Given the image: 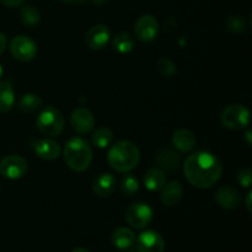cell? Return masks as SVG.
I'll return each mask as SVG.
<instances>
[{
	"mask_svg": "<svg viewBox=\"0 0 252 252\" xmlns=\"http://www.w3.org/2000/svg\"><path fill=\"white\" fill-rule=\"evenodd\" d=\"M186 180L197 189H209L218 182L223 172V164L216 155L198 152L189 155L184 164Z\"/></svg>",
	"mask_w": 252,
	"mask_h": 252,
	"instance_id": "cell-1",
	"label": "cell"
},
{
	"mask_svg": "<svg viewBox=\"0 0 252 252\" xmlns=\"http://www.w3.org/2000/svg\"><path fill=\"white\" fill-rule=\"evenodd\" d=\"M107 160L110 166L117 172H128L139 164L140 153L134 143L121 140L111 147Z\"/></svg>",
	"mask_w": 252,
	"mask_h": 252,
	"instance_id": "cell-2",
	"label": "cell"
},
{
	"mask_svg": "<svg viewBox=\"0 0 252 252\" xmlns=\"http://www.w3.org/2000/svg\"><path fill=\"white\" fill-rule=\"evenodd\" d=\"M64 161L73 171L83 172L88 170L93 161L90 144L81 138H71L64 147Z\"/></svg>",
	"mask_w": 252,
	"mask_h": 252,
	"instance_id": "cell-3",
	"label": "cell"
},
{
	"mask_svg": "<svg viewBox=\"0 0 252 252\" xmlns=\"http://www.w3.org/2000/svg\"><path fill=\"white\" fill-rule=\"evenodd\" d=\"M36 126L42 134L58 137L64 130V117L57 108L47 106L36 118Z\"/></svg>",
	"mask_w": 252,
	"mask_h": 252,
	"instance_id": "cell-4",
	"label": "cell"
},
{
	"mask_svg": "<svg viewBox=\"0 0 252 252\" xmlns=\"http://www.w3.org/2000/svg\"><path fill=\"white\" fill-rule=\"evenodd\" d=\"M220 122L228 129H244L250 125V111L241 105H229L221 112Z\"/></svg>",
	"mask_w": 252,
	"mask_h": 252,
	"instance_id": "cell-5",
	"label": "cell"
},
{
	"mask_svg": "<svg viewBox=\"0 0 252 252\" xmlns=\"http://www.w3.org/2000/svg\"><path fill=\"white\" fill-rule=\"evenodd\" d=\"M126 220L132 228L144 229L152 223L153 220V209L147 203L135 202L128 206L126 209Z\"/></svg>",
	"mask_w": 252,
	"mask_h": 252,
	"instance_id": "cell-6",
	"label": "cell"
},
{
	"mask_svg": "<svg viewBox=\"0 0 252 252\" xmlns=\"http://www.w3.org/2000/svg\"><path fill=\"white\" fill-rule=\"evenodd\" d=\"M11 54L21 62H30L37 56V44L27 36H16L10 43Z\"/></svg>",
	"mask_w": 252,
	"mask_h": 252,
	"instance_id": "cell-7",
	"label": "cell"
},
{
	"mask_svg": "<svg viewBox=\"0 0 252 252\" xmlns=\"http://www.w3.org/2000/svg\"><path fill=\"white\" fill-rule=\"evenodd\" d=\"M26 172L27 161L20 155H7L0 161V174L6 179H21Z\"/></svg>",
	"mask_w": 252,
	"mask_h": 252,
	"instance_id": "cell-8",
	"label": "cell"
},
{
	"mask_svg": "<svg viewBox=\"0 0 252 252\" xmlns=\"http://www.w3.org/2000/svg\"><path fill=\"white\" fill-rule=\"evenodd\" d=\"M138 252H164L165 241L158 231L147 230L135 239Z\"/></svg>",
	"mask_w": 252,
	"mask_h": 252,
	"instance_id": "cell-9",
	"label": "cell"
},
{
	"mask_svg": "<svg viewBox=\"0 0 252 252\" xmlns=\"http://www.w3.org/2000/svg\"><path fill=\"white\" fill-rule=\"evenodd\" d=\"M135 36L142 42H152L157 38L159 24L153 15H143L137 20L134 26Z\"/></svg>",
	"mask_w": 252,
	"mask_h": 252,
	"instance_id": "cell-10",
	"label": "cell"
},
{
	"mask_svg": "<svg viewBox=\"0 0 252 252\" xmlns=\"http://www.w3.org/2000/svg\"><path fill=\"white\" fill-rule=\"evenodd\" d=\"M70 123L74 130L80 134H88L95 128V117L85 107H79L71 112Z\"/></svg>",
	"mask_w": 252,
	"mask_h": 252,
	"instance_id": "cell-11",
	"label": "cell"
},
{
	"mask_svg": "<svg viewBox=\"0 0 252 252\" xmlns=\"http://www.w3.org/2000/svg\"><path fill=\"white\" fill-rule=\"evenodd\" d=\"M111 38V31L105 25L91 27L85 36V43L93 51H101L107 46Z\"/></svg>",
	"mask_w": 252,
	"mask_h": 252,
	"instance_id": "cell-12",
	"label": "cell"
},
{
	"mask_svg": "<svg viewBox=\"0 0 252 252\" xmlns=\"http://www.w3.org/2000/svg\"><path fill=\"white\" fill-rule=\"evenodd\" d=\"M155 162L161 171H176L181 165V157L179 153L170 148H162L155 155Z\"/></svg>",
	"mask_w": 252,
	"mask_h": 252,
	"instance_id": "cell-13",
	"label": "cell"
},
{
	"mask_svg": "<svg viewBox=\"0 0 252 252\" xmlns=\"http://www.w3.org/2000/svg\"><path fill=\"white\" fill-rule=\"evenodd\" d=\"M32 149L44 160H54L61 155V147L52 139H34L31 142Z\"/></svg>",
	"mask_w": 252,
	"mask_h": 252,
	"instance_id": "cell-14",
	"label": "cell"
},
{
	"mask_svg": "<svg viewBox=\"0 0 252 252\" xmlns=\"http://www.w3.org/2000/svg\"><path fill=\"white\" fill-rule=\"evenodd\" d=\"M216 202L224 209H235L240 206L241 196L234 187L223 186L216 192Z\"/></svg>",
	"mask_w": 252,
	"mask_h": 252,
	"instance_id": "cell-15",
	"label": "cell"
},
{
	"mask_svg": "<svg viewBox=\"0 0 252 252\" xmlns=\"http://www.w3.org/2000/svg\"><path fill=\"white\" fill-rule=\"evenodd\" d=\"M160 191H161V194H160L161 203L166 207L176 206L184 196V187H182L181 182L177 180L165 184Z\"/></svg>",
	"mask_w": 252,
	"mask_h": 252,
	"instance_id": "cell-16",
	"label": "cell"
},
{
	"mask_svg": "<svg viewBox=\"0 0 252 252\" xmlns=\"http://www.w3.org/2000/svg\"><path fill=\"white\" fill-rule=\"evenodd\" d=\"M116 189V179L111 174H100L93 184V191L98 197H107Z\"/></svg>",
	"mask_w": 252,
	"mask_h": 252,
	"instance_id": "cell-17",
	"label": "cell"
},
{
	"mask_svg": "<svg viewBox=\"0 0 252 252\" xmlns=\"http://www.w3.org/2000/svg\"><path fill=\"white\" fill-rule=\"evenodd\" d=\"M171 142L174 148L180 152H191L197 145V139L192 132L187 129H179L172 134Z\"/></svg>",
	"mask_w": 252,
	"mask_h": 252,
	"instance_id": "cell-18",
	"label": "cell"
},
{
	"mask_svg": "<svg viewBox=\"0 0 252 252\" xmlns=\"http://www.w3.org/2000/svg\"><path fill=\"white\" fill-rule=\"evenodd\" d=\"M111 243L118 250H128V249L133 248V245L135 244V235L130 229L117 228L112 233Z\"/></svg>",
	"mask_w": 252,
	"mask_h": 252,
	"instance_id": "cell-19",
	"label": "cell"
},
{
	"mask_svg": "<svg viewBox=\"0 0 252 252\" xmlns=\"http://www.w3.org/2000/svg\"><path fill=\"white\" fill-rule=\"evenodd\" d=\"M166 184L165 172L160 169H150L144 175V186L152 192L160 191Z\"/></svg>",
	"mask_w": 252,
	"mask_h": 252,
	"instance_id": "cell-20",
	"label": "cell"
},
{
	"mask_svg": "<svg viewBox=\"0 0 252 252\" xmlns=\"http://www.w3.org/2000/svg\"><path fill=\"white\" fill-rule=\"evenodd\" d=\"M15 105L14 88L9 81H0V112H9Z\"/></svg>",
	"mask_w": 252,
	"mask_h": 252,
	"instance_id": "cell-21",
	"label": "cell"
},
{
	"mask_svg": "<svg viewBox=\"0 0 252 252\" xmlns=\"http://www.w3.org/2000/svg\"><path fill=\"white\" fill-rule=\"evenodd\" d=\"M134 39H133V37L130 36L129 33H127V32H121V33L116 34V36L113 37L112 47L117 53H129V52H132L133 49H134Z\"/></svg>",
	"mask_w": 252,
	"mask_h": 252,
	"instance_id": "cell-22",
	"label": "cell"
},
{
	"mask_svg": "<svg viewBox=\"0 0 252 252\" xmlns=\"http://www.w3.org/2000/svg\"><path fill=\"white\" fill-rule=\"evenodd\" d=\"M43 103L42 98L38 95L34 94H25L20 97L19 102H17V108L21 111L22 113H32L34 111L39 110Z\"/></svg>",
	"mask_w": 252,
	"mask_h": 252,
	"instance_id": "cell-23",
	"label": "cell"
},
{
	"mask_svg": "<svg viewBox=\"0 0 252 252\" xmlns=\"http://www.w3.org/2000/svg\"><path fill=\"white\" fill-rule=\"evenodd\" d=\"M91 140H93V144L95 145L96 148L105 149V148L110 147V145L112 144L113 133L110 128H106V127L97 128V129L94 132Z\"/></svg>",
	"mask_w": 252,
	"mask_h": 252,
	"instance_id": "cell-24",
	"label": "cell"
},
{
	"mask_svg": "<svg viewBox=\"0 0 252 252\" xmlns=\"http://www.w3.org/2000/svg\"><path fill=\"white\" fill-rule=\"evenodd\" d=\"M21 22L27 27H36L41 21V14L33 6H25L20 11Z\"/></svg>",
	"mask_w": 252,
	"mask_h": 252,
	"instance_id": "cell-25",
	"label": "cell"
},
{
	"mask_svg": "<svg viewBox=\"0 0 252 252\" xmlns=\"http://www.w3.org/2000/svg\"><path fill=\"white\" fill-rule=\"evenodd\" d=\"M139 189V182H138L137 177L133 176L132 174L125 175L121 180V191L126 196H133Z\"/></svg>",
	"mask_w": 252,
	"mask_h": 252,
	"instance_id": "cell-26",
	"label": "cell"
},
{
	"mask_svg": "<svg viewBox=\"0 0 252 252\" xmlns=\"http://www.w3.org/2000/svg\"><path fill=\"white\" fill-rule=\"evenodd\" d=\"M226 29L228 31H230L231 33H235V34H241L246 31V22L245 20L243 19L241 16H230L228 20H226V24H225Z\"/></svg>",
	"mask_w": 252,
	"mask_h": 252,
	"instance_id": "cell-27",
	"label": "cell"
},
{
	"mask_svg": "<svg viewBox=\"0 0 252 252\" xmlns=\"http://www.w3.org/2000/svg\"><path fill=\"white\" fill-rule=\"evenodd\" d=\"M157 69L161 75L172 76L176 73V65L169 58H160L157 62Z\"/></svg>",
	"mask_w": 252,
	"mask_h": 252,
	"instance_id": "cell-28",
	"label": "cell"
},
{
	"mask_svg": "<svg viewBox=\"0 0 252 252\" xmlns=\"http://www.w3.org/2000/svg\"><path fill=\"white\" fill-rule=\"evenodd\" d=\"M238 182L243 187H246V189H249V187L251 186V184H252V171L250 169H249V167H246V169H243V170H240V171H239Z\"/></svg>",
	"mask_w": 252,
	"mask_h": 252,
	"instance_id": "cell-29",
	"label": "cell"
},
{
	"mask_svg": "<svg viewBox=\"0 0 252 252\" xmlns=\"http://www.w3.org/2000/svg\"><path fill=\"white\" fill-rule=\"evenodd\" d=\"M25 2V0H0V4L5 5L7 7H16L20 6Z\"/></svg>",
	"mask_w": 252,
	"mask_h": 252,
	"instance_id": "cell-30",
	"label": "cell"
},
{
	"mask_svg": "<svg viewBox=\"0 0 252 252\" xmlns=\"http://www.w3.org/2000/svg\"><path fill=\"white\" fill-rule=\"evenodd\" d=\"M6 46H7L6 36H5L2 32H0V56H1V54L5 52V49H6Z\"/></svg>",
	"mask_w": 252,
	"mask_h": 252,
	"instance_id": "cell-31",
	"label": "cell"
},
{
	"mask_svg": "<svg viewBox=\"0 0 252 252\" xmlns=\"http://www.w3.org/2000/svg\"><path fill=\"white\" fill-rule=\"evenodd\" d=\"M251 196H252V192L249 191L248 194H246V198H245L246 208H248L249 213H252V208H251Z\"/></svg>",
	"mask_w": 252,
	"mask_h": 252,
	"instance_id": "cell-32",
	"label": "cell"
},
{
	"mask_svg": "<svg viewBox=\"0 0 252 252\" xmlns=\"http://www.w3.org/2000/svg\"><path fill=\"white\" fill-rule=\"evenodd\" d=\"M251 130H248V132L245 133V139H246V143H248V145L250 147V145L252 144V139H251Z\"/></svg>",
	"mask_w": 252,
	"mask_h": 252,
	"instance_id": "cell-33",
	"label": "cell"
},
{
	"mask_svg": "<svg viewBox=\"0 0 252 252\" xmlns=\"http://www.w3.org/2000/svg\"><path fill=\"white\" fill-rule=\"evenodd\" d=\"M90 1L94 2L95 5H97V6H102V5H105L108 0H90Z\"/></svg>",
	"mask_w": 252,
	"mask_h": 252,
	"instance_id": "cell-34",
	"label": "cell"
},
{
	"mask_svg": "<svg viewBox=\"0 0 252 252\" xmlns=\"http://www.w3.org/2000/svg\"><path fill=\"white\" fill-rule=\"evenodd\" d=\"M61 1L63 2V4L70 5V4H75V2H80L83 1V0H61Z\"/></svg>",
	"mask_w": 252,
	"mask_h": 252,
	"instance_id": "cell-35",
	"label": "cell"
},
{
	"mask_svg": "<svg viewBox=\"0 0 252 252\" xmlns=\"http://www.w3.org/2000/svg\"><path fill=\"white\" fill-rule=\"evenodd\" d=\"M71 252H91V251H89L88 249H84V248H78V249H74L73 251Z\"/></svg>",
	"mask_w": 252,
	"mask_h": 252,
	"instance_id": "cell-36",
	"label": "cell"
},
{
	"mask_svg": "<svg viewBox=\"0 0 252 252\" xmlns=\"http://www.w3.org/2000/svg\"><path fill=\"white\" fill-rule=\"evenodd\" d=\"M2 74H4V69H2L1 64H0V78H1V76H2Z\"/></svg>",
	"mask_w": 252,
	"mask_h": 252,
	"instance_id": "cell-37",
	"label": "cell"
}]
</instances>
